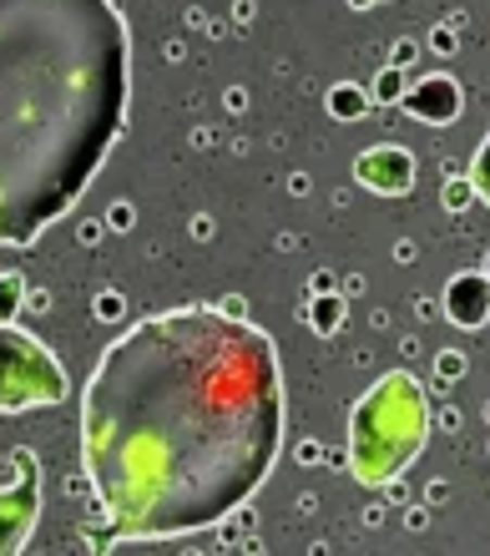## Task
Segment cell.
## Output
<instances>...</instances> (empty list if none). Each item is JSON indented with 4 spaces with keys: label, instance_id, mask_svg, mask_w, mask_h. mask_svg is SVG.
<instances>
[{
    "label": "cell",
    "instance_id": "6da1fadb",
    "mask_svg": "<svg viewBox=\"0 0 490 556\" xmlns=\"http://www.w3.org/2000/svg\"><path fill=\"white\" fill-rule=\"evenodd\" d=\"M284 445V375L259 324L183 304L106 344L81 395V460L122 542H167L243 506Z\"/></svg>",
    "mask_w": 490,
    "mask_h": 556
},
{
    "label": "cell",
    "instance_id": "7a4b0ae2",
    "mask_svg": "<svg viewBox=\"0 0 490 556\" xmlns=\"http://www.w3.org/2000/svg\"><path fill=\"white\" fill-rule=\"evenodd\" d=\"M116 0H0V249H26L91 188L127 122Z\"/></svg>",
    "mask_w": 490,
    "mask_h": 556
},
{
    "label": "cell",
    "instance_id": "3957f363",
    "mask_svg": "<svg viewBox=\"0 0 490 556\" xmlns=\"http://www.w3.org/2000/svg\"><path fill=\"white\" fill-rule=\"evenodd\" d=\"M430 435V400L410 369H390L369 384V395L354 405L349 420V466L364 485L394 481Z\"/></svg>",
    "mask_w": 490,
    "mask_h": 556
},
{
    "label": "cell",
    "instance_id": "277c9868",
    "mask_svg": "<svg viewBox=\"0 0 490 556\" xmlns=\"http://www.w3.org/2000/svg\"><path fill=\"white\" fill-rule=\"evenodd\" d=\"M72 390L66 369L41 339L21 334L15 324H0V415L36 410V405H61Z\"/></svg>",
    "mask_w": 490,
    "mask_h": 556
},
{
    "label": "cell",
    "instance_id": "5b68a950",
    "mask_svg": "<svg viewBox=\"0 0 490 556\" xmlns=\"http://www.w3.org/2000/svg\"><path fill=\"white\" fill-rule=\"evenodd\" d=\"M41 516V481L36 476H21L15 485L0 491V556H15L30 542V527Z\"/></svg>",
    "mask_w": 490,
    "mask_h": 556
},
{
    "label": "cell",
    "instance_id": "8992f818",
    "mask_svg": "<svg viewBox=\"0 0 490 556\" xmlns=\"http://www.w3.org/2000/svg\"><path fill=\"white\" fill-rule=\"evenodd\" d=\"M354 177L379 198H404L415 188V157L404 147H375V152H364L354 162Z\"/></svg>",
    "mask_w": 490,
    "mask_h": 556
},
{
    "label": "cell",
    "instance_id": "52a82bcc",
    "mask_svg": "<svg viewBox=\"0 0 490 556\" xmlns=\"http://www.w3.org/2000/svg\"><path fill=\"white\" fill-rule=\"evenodd\" d=\"M400 106L415 122H425V127H450V122L461 117V87L450 76H425V81H415V87L404 91Z\"/></svg>",
    "mask_w": 490,
    "mask_h": 556
},
{
    "label": "cell",
    "instance_id": "ba28073f",
    "mask_svg": "<svg viewBox=\"0 0 490 556\" xmlns=\"http://www.w3.org/2000/svg\"><path fill=\"white\" fill-rule=\"evenodd\" d=\"M445 314L455 329H480L490 314V278L486 274H455L445 283Z\"/></svg>",
    "mask_w": 490,
    "mask_h": 556
},
{
    "label": "cell",
    "instance_id": "9c48e42d",
    "mask_svg": "<svg viewBox=\"0 0 490 556\" xmlns=\"http://www.w3.org/2000/svg\"><path fill=\"white\" fill-rule=\"evenodd\" d=\"M15 308H21V274H0V324H11Z\"/></svg>",
    "mask_w": 490,
    "mask_h": 556
},
{
    "label": "cell",
    "instance_id": "30bf717a",
    "mask_svg": "<svg viewBox=\"0 0 490 556\" xmlns=\"http://www.w3.org/2000/svg\"><path fill=\"white\" fill-rule=\"evenodd\" d=\"M470 188H476L480 198L490 203V132H486V142H480L476 162H470Z\"/></svg>",
    "mask_w": 490,
    "mask_h": 556
},
{
    "label": "cell",
    "instance_id": "8fae6325",
    "mask_svg": "<svg viewBox=\"0 0 490 556\" xmlns=\"http://www.w3.org/2000/svg\"><path fill=\"white\" fill-rule=\"evenodd\" d=\"M329 112H334V117H339V122H349V117H354V112H364V91H354V87H339V91H334V97H329Z\"/></svg>",
    "mask_w": 490,
    "mask_h": 556
},
{
    "label": "cell",
    "instance_id": "7c38bea8",
    "mask_svg": "<svg viewBox=\"0 0 490 556\" xmlns=\"http://www.w3.org/2000/svg\"><path fill=\"white\" fill-rule=\"evenodd\" d=\"M314 329H324V334L339 329V299H318L314 304Z\"/></svg>",
    "mask_w": 490,
    "mask_h": 556
},
{
    "label": "cell",
    "instance_id": "4fadbf2b",
    "mask_svg": "<svg viewBox=\"0 0 490 556\" xmlns=\"http://www.w3.org/2000/svg\"><path fill=\"white\" fill-rule=\"evenodd\" d=\"M375 97H379V102H400V97H404V87H400V72H385V76H379Z\"/></svg>",
    "mask_w": 490,
    "mask_h": 556
},
{
    "label": "cell",
    "instance_id": "5bb4252c",
    "mask_svg": "<svg viewBox=\"0 0 490 556\" xmlns=\"http://www.w3.org/2000/svg\"><path fill=\"white\" fill-rule=\"evenodd\" d=\"M354 5H369V0H354Z\"/></svg>",
    "mask_w": 490,
    "mask_h": 556
}]
</instances>
